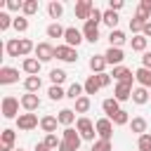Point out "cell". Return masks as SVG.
<instances>
[{
    "label": "cell",
    "mask_w": 151,
    "mask_h": 151,
    "mask_svg": "<svg viewBox=\"0 0 151 151\" xmlns=\"http://www.w3.org/2000/svg\"><path fill=\"white\" fill-rule=\"evenodd\" d=\"M19 104H21V99H17V97H12V94L2 97V118H7V120L19 118V116H21V113H19Z\"/></svg>",
    "instance_id": "1"
},
{
    "label": "cell",
    "mask_w": 151,
    "mask_h": 151,
    "mask_svg": "<svg viewBox=\"0 0 151 151\" xmlns=\"http://www.w3.org/2000/svg\"><path fill=\"white\" fill-rule=\"evenodd\" d=\"M76 130H78V134H80L83 139H87V142H94V134H97V127H94V123H92L90 118H85V116H80V118L76 120Z\"/></svg>",
    "instance_id": "2"
},
{
    "label": "cell",
    "mask_w": 151,
    "mask_h": 151,
    "mask_svg": "<svg viewBox=\"0 0 151 151\" xmlns=\"http://www.w3.org/2000/svg\"><path fill=\"white\" fill-rule=\"evenodd\" d=\"M94 127H97L99 139L111 142V137H113V120H111V118H99V120L94 123Z\"/></svg>",
    "instance_id": "3"
},
{
    "label": "cell",
    "mask_w": 151,
    "mask_h": 151,
    "mask_svg": "<svg viewBox=\"0 0 151 151\" xmlns=\"http://www.w3.org/2000/svg\"><path fill=\"white\" fill-rule=\"evenodd\" d=\"M57 57V47H52L50 42H38L35 45V59L42 64V61H50Z\"/></svg>",
    "instance_id": "4"
},
{
    "label": "cell",
    "mask_w": 151,
    "mask_h": 151,
    "mask_svg": "<svg viewBox=\"0 0 151 151\" xmlns=\"http://www.w3.org/2000/svg\"><path fill=\"white\" fill-rule=\"evenodd\" d=\"M38 125H40V120H38L35 113H21V116L17 118V127L24 130V132H28V130H33V127H38Z\"/></svg>",
    "instance_id": "5"
},
{
    "label": "cell",
    "mask_w": 151,
    "mask_h": 151,
    "mask_svg": "<svg viewBox=\"0 0 151 151\" xmlns=\"http://www.w3.org/2000/svg\"><path fill=\"white\" fill-rule=\"evenodd\" d=\"M83 40H85L83 31H78L76 26L66 28V33H64V45H68V47H78V45H80Z\"/></svg>",
    "instance_id": "6"
},
{
    "label": "cell",
    "mask_w": 151,
    "mask_h": 151,
    "mask_svg": "<svg viewBox=\"0 0 151 151\" xmlns=\"http://www.w3.org/2000/svg\"><path fill=\"white\" fill-rule=\"evenodd\" d=\"M57 59H61V61H66V64H76V61H78V52H76V47L57 45Z\"/></svg>",
    "instance_id": "7"
},
{
    "label": "cell",
    "mask_w": 151,
    "mask_h": 151,
    "mask_svg": "<svg viewBox=\"0 0 151 151\" xmlns=\"http://www.w3.org/2000/svg\"><path fill=\"white\" fill-rule=\"evenodd\" d=\"M92 12H94V2L92 0H80V2H76V17L78 19H90L92 17Z\"/></svg>",
    "instance_id": "8"
},
{
    "label": "cell",
    "mask_w": 151,
    "mask_h": 151,
    "mask_svg": "<svg viewBox=\"0 0 151 151\" xmlns=\"http://www.w3.org/2000/svg\"><path fill=\"white\" fill-rule=\"evenodd\" d=\"M113 80H118V83H127V85H132V80H134V73L127 68V66H113Z\"/></svg>",
    "instance_id": "9"
},
{
    "label": "cell",
    "mask_w": 151,
    "mask_h": 151,
    "mask_svg": "<svg viewBox=\"0 0 151 151\" xmlns=\"http://www.w3.org/2000/svg\"><path fill=\"white\" fill-rule=\"evenodd\" d=\"M14 139H17V132L9 130V127H5V130L0 132V151H14V149H12V146H14Z\"/></svg>",
    "instance_id": "10"
},
{
    "label": "cell",
    "mask_w": 151,
    "mask_h": 151,
    "mask_svg": "<svg viewBox=\"0 0 151 151\" xmlns=\"http://www.w3.org/2000/svg\"><path fill=\"white\" fill-rule=\"evenodd\" d=\"M104 57H106V64L120 66V64H123V59H125V52H123L120 47H111V45H109V50L104 52Z\"/></svg>",
    "instance_id": "11"
},
{
    "label": "cell",
    "mask_w": 151,
    "mask_h": 151,
    "mask_svg": "<svg viewBox=\"0 0 151 151\" xmlns=\"http://www.w3.org/2000/svg\"><path fill=\"white\" fill-rule=\"evenodd\" d=\"M12 83H19V71L12 66H2L0 68V85H12Z\"/></svg>",
    "instance_id": "12"
},
{
    "label": "cell",
    "mask_w": 151,
    "mask_h": 151,
    "mask_svg": "<svg viewBox=\"0 0 151 151\" xmlns=\"http://www.w3.org/2000/svg\"><path fill=\"white\" fill-rule=\"evenodd\" d=\"M132 85H127V83H116V90H113V97L118 99V101H127V99H132Z\"/></svg>",
    "instance_id": "13"
},
{
    "label": "cell",
    "mask_w": 151,
    "mask_h": 151,
    "mask_svg": "<svg viewBox=\"0 0 151 151\" xmlns=\"http://www.w3.org/2000/svg\"><path fill=\"white\" fill-rule=\"evenodd\" d=\"M21 106L26 109V113H33V111H38V109H40V97H38V94L26 92V94L21 97Z\"/></svg>",
    "instance_id": "14"
},
{
    "label": "cell",
    "mask_w": 151,
    "mask_h": 151,
    "mask_svg": "<svg viewBox=\"0 0 151 151\" xmlns=\"http://www.w3.org/2000/svg\"><path fill=\"white\" fill-rule=\"evenodd\" d=\"M134 80L139 83V87H146V90H151V68H144V66H139V68L134 71Z\"/></svg>",
    "instance_id": "15"
},
{
    "label": "cell",
    "mask_w": 151,
    "mask_h": 151,
    "mask_svg": "<svg viewBox=\"0 0 151 151\" xmlns=\"http://www.w3.org/2000/svg\"><path fill=\"white\" fill-rule=\"evenodd\" d=\"M101 109H104L106 118H113V116L120 111V101H118L116 97H109V99H104V101H101Z\"/></svg>",
    "instance_id": "16"
},
{
    "label": "cell",
    "mask_w": 151,
    "mask_h": 151,
    "mask_svg": "<svg viewBox=\"0 0 151 151\" xmlns=\"http://www.w3.org/2000/svg\"><path fill=\"white\" fill-rule=\"evenodd\" d=\"M57 125H59L57 116H42V118H40V130H42L45 134H54V132H57Z\"/></svg>",
    "instance_id": "17"
},
{
    "label": "cell",
    "mask_w": 151,
    "mask_h": 151,
    "mask_svg": "<svg viewBox=\"0 0 151 151\" xmlns=\"http://www.w3.org/2000/svg\"><path fill=\"white\" fill-rule=\"evenodd\" d=\"M83 35H85L87 42H97V40H99V26L92 24V21H85V26H83Z\"/></svg>",
    "instance_id": "18"
},
{
    "label": "cell",
    "mask_w": 151,
    "mask_h": 151,
    "mask_svg": "<svg viewBox=\"0 0 151 151\" xmlns=\"http://www.w3.org/2000/svg\"><path fill=\"white\" fill-rule=\"evenodd\" d=\"M21 68H24L28 76H38V73H40V61H38L35 57H26V59L21 61Z\"/></svg>",
    "instance_id": "19"
},
{
    "label": "cell",
    "mask_w": 151,
    "mask_h": 151,
    "mask_svg": "<svg viewBox=\"0 0 151 151\" xmlns=\"http://www.w3.org/2000/svg\"><path fill=\"white\" fill-rule=\"evenodd\" d=\"M83 87H85V94H87V97H90V94H97V92L101 90V85H99V78H97V73L87 76V80L83 83Z\"/></svg>",
    "instance_id": "20"
},
{
    "label": "cell",
    "mask_w": 151,
    "mask_h": 151,
    "mask_svg": "<svg viewBox=\"0 0 151 151\" xmlns=\"http://www.w3.org/2000/svg\"><path fill=\"white\" fill-rule=\"evenodd\" d=\"M57 120H59V125L71 127V125H73V120H76V111H73V109H61V111L57 113Z\"/></svg>",
    "instance_id": "21"
},
{
    "label": "cell",
    "mask_w": 151,
    "mask_h": 151,
    "mask_svg": "<svg viewBox=\"0 0 151 151\" xmlns=\"http://www.w3.org/2000/svg\"><path fill=\"white\" fill-rule=\"evenodd\" d=\"M40 87H42V80H40V76H26V80H24V90H26V92L35 94Z\"/></svg>",
    "instance_id": "22"
},
{
    "label": "cell",
    "mask_w": 151,
    "mask_h": 151,
    "mask_svg": "<svg viewBox=\"0 0 151 151\" xmlns=\"http://www.w3.org/2000/svg\"><path fill=\"white\" fill-rule=\"evenodd\" d=\"M149 99H151V90H146V87H134V90H132V101H134V104L142 106V104H146Z\"/></svg>",
    "instance_id": "23"
},
{
    "label": "cell",
    "mask_w": 151,
    "mask_h": 151,
    "mask_svg": "<svg viewBox=\"0 0 151 151\" xmlns=\"http://www.w3.org/2000/svg\"><path fill=\"white\" fill-rule=\"evenodd\" d=\"M90 68H92V73H104V68H106V57H104V54L90 57Z\"/></svg>",
    "instance_id": "24"
},
{
    "label": "cell",
    "mask_w": 151,
    "mask_h": 151,
    "mask_svg": "<svg viewBox=\"0 0 151 151\" xmlns=\"http://www.w3.org/2000/svg\"><path fill=\"white\" fill-rule=\"evenodd\" d=\"M130 130H132V132H134L137 137L146 134V118H142V116L132 118V120H130Z\"/></svg>",
    "instance_id": "25"
},
{
    "label": "cell",
    "mask_w": 151,
    "mask_h": 151,
    "mask_svg": "<svg viewBox=\"0 0 151 151\" xmlns=\"http://www.w3.org/2000/svg\"><path fill=\"white\" fill-rule=\"evenodd\" d=\"M61 139L64 142H71V144H76L78 149H80V142H83V137L78 134V130H73V127H64V132H61Z\"/></svg>",
    "instance_id": "26"
},
{
    "label": "cell",
    "mask_w": 151,
    "mask_h": 151,
    "mask_svg": "<svg viewBox=\"0 0 151 151\" xmlns=\"http://www.w3.org/2000/svg\"><path fill=\"white\" fill-rule=\"evenodd\" d=\"M5 52H7L9 57H21V38H12V40H7Z\"/></svg>",
    "instance_id": "27"
},
{
    "label": "cell",
    "mask_w": 151,
    "mask_h": 151,
    "mask_svg": "<svg viewBox=\"0 0 151 151\" xmlns=\"http://www.w3.org/2000/svg\"><path fill=\"white\" fill-rule=\"evenodd\" d=\"M134 17H139L142 21H149V19H151V0H142V2H139V9H137Z\"/></svg>",
    "instance_id": "28"
},
{
    "label": "cell",
    "mask_w": 151,
    "mask_h": 151,
    "mask_svg": "<svg viewBox=\"0 0 151 151\" xmlns=\"http://www.w3.org/2000/svg\"><path fill=\"white\" fill-rule=\"evenodd\" d=\"M101 24H106L111 31H116V26H118V12H113V9H106V12H104V19H101Z\"/></svg>",
    "instance_id": "29"
},
{
    "label": "cell",
    "mask_w": 151,
    "mask_h": 151,
    "mask_svg": "<svg viewBox=\"0 0 151 151\" xmlns=\"http://www.w3.org/2000/svg\"><path fill=\"white\" fill-rule=\"evenodd\" d=\"M45 33H47V38H64L66 28H64L59 21H54V24H50V26H47V31H45Z\"/></svg>",
    "instance_id": "30"
},
{
    "label": "cell",
    "mask_w": 151,
    "mask_h": 151,
    "mask_svg": "<svg viewBox=\"0 0 151 151\" xmlns=\"http://www.w3.org/2000/svg\"><path fill=\"white\" fill-rule=\"evenodd\" d=\"M125 40H127V38H125V33H123L120 28H116V31L109 33V42H111V47H120Z\"/></svg>",
    "instance_id": "31"
},
{
    "label": "cell",
    "mask_w": 151,
    "mask_h": 151,
    "mask_svg": "<svg viewBox=\"0 0 151 151\" xmlns=\"http://www.w3.org/2000/svg\"><path fill=\"white\" fill-rule=\"evenodd\" d=\"M83 92H85V87H83L80 83H73V85H68V90H66V97L76 101V99H80V97H83Z\"/></svg>",
    "instance_id": "32"
},
{
    "label": "cell",
    "mask_w": 151,
    "mask_h": 151,
    "mask_svg": "<svg viewBox=\"0 0 151 151\" xmlns=\"http://www.w3.org/2000/svg\"><path fill=\"white\" fill-rule=\"evenodd\" d=\"M90 106H92L90 97H87V94H83L80 99H76V109H73V111H76V113H87V111H90Z\"/></svg>",
    "instance_id": "33"
},
{
    "label": "cell",
    "mask_w": 151,
    "mask_h": 151,
    "mask_svg": "<svg viewBox=\"0 0 151 151\" xmlns=\"http://www.w3.org/2000/svg\"><path fill=\"white\" fill-rule=\"evenodd\" d=\"M146 40H149V38H144V35H134V38L130 40V47H132L134 52H146Z\"/></svg>",
    "instance_id": "34"
},
{
    "label": "cell",
    "mask_w": 151,
    "mask_h": 151,
    "mask_svg": "<svg viewBox=\"0 0 151 151\" xmlns=\"http://www.w3.org/2000/svg\"><path fill=\"white\" fill-rule=\"evenodd\" d=\"M47 14H50L52 19H59V17L64 14V5H61V2H54V0H52V2L47 5Z\"/></svg>",
    "instance_id": "35"
},
{
    "label": "cell",
    "mask_w": 151,
    "mask_h": 151,
    "mask_svg": "<svg viewBox=\"0 0 151 151\" xmlns=\"http://www.w3.org/2000/svg\"><path fill=\"white\" fill-rule=\"evenodd\" d=\"M50 80H52V85H61L66 80V71L64 68H52L50 71Z\"/></svg>",
    "instance_id": "36"
},
{
    "label": "cell",
    "mask_w": 151,
    "mask_h": 151,
    "mask_svg": "<svg viewBox=\"0 0 151 151\" xmlns=\"http://www.w3.org/2000/svg\"><path fill=\"white\" fill-rule=\"evenodd\" d=\"M47 97H50L52 101H59V99L66 97V90H61V85H52V87L47 90Z\"/></svg>",
    "instance_id": "37"
},
{
    "label": "cell",
    "mask_w": 151,
    "mask_h": 151,
    "mask_svg": "<svg viewBox=\"0 0 151 151\" xmlns=\"http://www.w3.org/2000/svg\"><path fill=\"white\" fill-rule=\"evenodd\" d=\"M24 17H33L38 12V0H24Z\"/></svg>",
    "instance_id": "38"
},
{
    "label": "cell",
    "mask_w": 151,
    "mask_h": 151,
    "mask_svg": "<svg viewBox=\"0 0 151 151\" xmlns=\"http://www.w3.org/2000/svg\"><path fill=\"white\" fill-rule=\"evenodd\" d=\"M144 26H146V21H142L139 17H132V19H130V31H132V33H137V35H142V31H144Z\"/></svg>",
    "instance_id": "39"
},
{
    "label": "cell",
    "mask_w": 151,
    "mask_h": 151,
    "mask_svg": "<svg viewBox=\"0 0 151 151\" xmlns=\"http://www.w3.org/2000/svg\"><path fill=\"white\" fill-rule=\"evenodd\" d=\"M42 144L50 149V151H54V149H59V144H61V139L57 137V134H45V139H42Z\"/></svg>",
    "instance_id": "40"
},
{
    "label": "cell",
    "mask_w": 151,
    "mask_h": 151,
    "mask_svg": "<svg viewBox=\"0 0 151 151\" xmlns=\"http://www.w3.org/2000/svg\"><path fill=\"white\" fill-rule=\"evenodd\" d=\"M111 120H113V125H127V123H130V116H127V111H125V109H120Z\"/></svg>",
    "instance_id": "41"
},
{
    "label": "cell",
    "mask_w": 151,
    "mask_h": 151,
    "mask_svg": "<svg viewBox=\"0 0 151 151\" xmlns=\"http://www.w3.org/2000/svg\"><path fill=\"white\" fill-rule=\"evenodd\" d=\"M137 149H139V151H151V134H149V132L137 139Z\"/></svg>",
    "instance_id": "42"
},
{
    "label": "cell",
    "mask_w": 151,
    "mask_h": 151,
    "mask_svg": "<svg viewBox=\"0 0 151 151\" xmlns=\"http://www.w3.org/2000/svg\"><path fill=\"white\" fill-rule=\"evenodd\" d=\"M90 151H113V146H111V142L97 139V142H92V149Z\"/></svg>",
    "instance_id": "43"
},
{
    "label": "cell",
    "mask_w": 151,
    "mask_h": 151,
    "mask_svg": "<svg viewBox=\"0 0 151 151\" xmlns=\"http://www.w3.org/2000/svg\"><path fill=\"white\" fill-rule=\"evenodd\" d=\"M9 26H14V19L7 12H0V31H7Z\"/></svg>",
    "instance_id": "44"
},
{
    "label": "cell",
    "mask_w": 151,
    "mask_h": 151,
    "mask_svg": "<svg viewBox=\"0 0 151 151\" xmlns=\"http://www.w3.org/2000/svg\"><path fill=\"white\" fill-rule=\"evenodd\" d=\"M14 31L26 33V31H28V19H26V17H17V19H14Z\"/></svg>",
    "instance_id": "45"
},
{
    "label": "cell",
    "mask_w": 151,
    "mask_h": 151,
    "mask_svg": "<svg viewBox=\"0 0 151 151\" xmlns=\"http://www.w3.org/2000/svg\"><path fill=\"white\" fill-rule=\"evenodd\" d=\"M5 7L9 12H19V9H24V2L21 0H5Z\"/></svg>",
    "instance_id": "46"
},
{
    "label": "cell",
    "mask_w": 151,
    "mask_h": 151,
    "mask_svg": "<svg viewBox=\"0 0 151 151\" xmlns=\"http://www.w3.org/2000/svg\"><path fill=\"white\" fill-rule=\"evenodd\" d=\"M97 78H99V85L101 87H109L111 85V73H97Z\"/></svg>",
    "instance_id": "47"
},
{
    "label": "cell",
    "mask_w": 151,
    "mask_h": 151,
    "mask_svg": "<svg viewBox=\"0 0 151 151\" xmlns=\"http://www.w3.org/2000/svg\"><path fill=\"white\" fill-rule=\"evenodd\" d=\"M109 9H113V12L123 9V0H109Z\"/></svg>",
    "instance_id": "48"
},
{
    "label": "cell",
    "mask_w": 151,
    "mask_h": 151,
    "mask_svg": "<svg viewBox=\"0 0 151 151\" xmlns=\"http://www.w3.org/2000/svg\"><path fill=\"white\" fill-rule=\"evenodd\" d=\"M142 66L144 68H151V52H144L142 54Z\"/></svg>",
    "instance_id": "49"
},
{
    "label": "cell",
    "mask_w": 151,
    "mask_h": 151,
    "mask_svg": "<svg viewBox=\"0 0 151 151\" xmlns=\"http://www.w3.org/2000/svg\"><path fill=\"white\" fill-rule=\"evenodd\" d=\"M142 35H144V38H151V21H146V26H144Z\"/></svg>",
    "instance_id": "50"
},
{
    "label": "cell",
    "mask_w": 151,
    "mask_h": 151,
    "mask_svg": "<svg viewBox=\"0 0 151 151\" xmlns=\"http://www.w3.org/2000/svg\"><path fill=\"white\" fill-rule=\"evenodd\" d=\"M35 151H50V149H47V146L40 142V144H35Z\"/></svg>",
    "instance_id": "51"
},
{
    "label": "cell",
    "mask_w": 151,
    "mask_h": 151,
    "mask_svg": "<svg viewBox=\"0 0 151 151\" xmlns=\"http://www.w3.org/2000/svg\"><path fill=\"white\" fill-rule=\"evenodd\" d=\"M14 151H24V149H14Z\"/></svg>",
    "instance_id": "52"
}]
</instances>
